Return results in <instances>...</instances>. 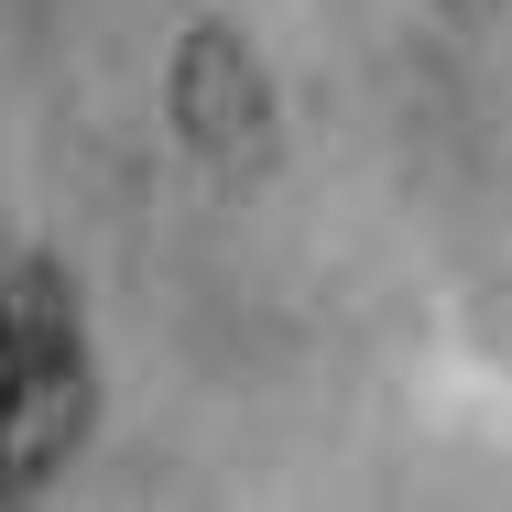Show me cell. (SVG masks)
Listing matches in <instances>:
<instances>
[{
  "mask_svg": "<svg viewBox=\"0 0 512 512\" xmlns=\"http://www.w3.org/2000/svg\"><path fill=\"white\" fill-rule=\"evenodd\" d=\"M88 425V338L33 251H0V502L33 491Z\"/></svg>",
  "mask_w": 512,
  "mask_h": 512,
  "instance_id": "1",
  "label": "cell"
}]
</instances>
